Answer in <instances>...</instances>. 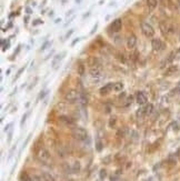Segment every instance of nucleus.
<instances>
[{
    "label": "nucleus",
    "instance_id": "1",
    "mask_svg": "<svg viewBox=\"0 0 180 181\" xmlns=\"http://www.w3.org/2000/svg\"><path fill=\"white\" fill-rule=\"evenodd\" d=\"M33 151H35V154H36L37 159L40 162H42V163H49V162H51V157H50L49 152L46 150L45 147L42 144H40L39 142H36Z\"/></svg>",
    "mask_w": 180,
    "mask_h": 181
},
{
    "label": "nucleus",
    "instance_id": "2",
    "mask_svg": "<svg viewBox=\"0 0 180 181\" xmlns=\"http://www.w3.org/2000/svg\"><path fill=\"white\" fill-rule=\"evenodd\" d=\"M71 134H72V137H73L76 140H79V141L86 140V138H87V136H88L86 129H83V128H81V127L73 128L72 131H71Z\"/></svg>",
    "mask_w": 180,
    "mask_h": 181
},
{
    "label": "nucleus",
    "instance_id": "3",
    "mask_svg": "<svg viewBox=\"0 0 180 181\" xmlns=\"http://www.w3.org/2000/svg\"><path fill=\"white\" fill-rule=\"evenodd\" d=\"M79 97H80L79 92L77 90H75V89H70V90L66 91V93L63 94V99L67 101V102H70V103L79 100Z\"/></svg>",
    "mask_w": 180,
    "mask_h": 181
},
{
    "label": "nucleus",
    "instance_id": "4",
    "mask_svg": "<svg viewBox=\"0 0 180 181\" xmlns=\"http://www.w3.org/2000/svg\"><path fill=\"white\" fill-rule=\"evenodd\" d=\"M89 75L91 78H93L95 80H100L102 77H103V71L102 68L100 66H93V67H90Z\"/></svg>",
    "mask_w": 180,
    "mask_h": 181
},
{
    "label": "nucleus",
    "instance_id": "5",
    "mask_svg": "<svg viewBox=\"0 0 180 181\" xmlns=\"http://www.w3.org/2000/svg\"><path fill=\"white\" fill-rule=\"evenodd\" d=\"M141 31H142L143 36L147 37V38H152L155 36V29L148 22H142L141 23Z\"/></svg>",
    "mask_w": 180,
    "mask_h": 181
},
{
    "label": "nucleus",
    "instance_id": "6",
    "mask_svg": "<svg viewBox=\"0 0 180 181\" xmlns=\"http://www.w3.org/2000/svg\"><path fill=\"white\" fill-rule=\"evenodd\" d=\"M58 121L65 127H72L75 124V121L72 120V118H70L68 116H60Z\"/></svg>",
    "mask_w": 180,
    "mask_h": 181
},
{
    "label": "nucleus",
    "instance_id": "7",
    "mask_svg": "<svg viewBox=\"0 0 180 181\" xmlns=\"http://www.w3.org/2000/svg\"><path fill=\"white\" fill-rule=\"evenodd\" d=\"M151 47H152V49L155 51H160L165 48V45L159 38H153L152 41H151Z\"/></svg>",
    "mask_w": 180,
    "mask_h": 181
},
{
    "label": "nucleus",
    "instance_id": "8",
    "mask_svg": "<svg viewBox=\"0 0 180 181\" xmlns=\"http://www.w3.org/2000/svg\"><path fill=\"white\" fill-rule=\"evenodd\" d=\"M110 28H111V31H112V32H119V31L121 30V28H122V20H121L120 18L115 19V20L112 21Z\"/></svg>",
    "mask_w": 180,
    "mask_h": 181
},
{
    "label": "nucleus",
    "instance_id": "9",
    "mask_svg": "<svg viewBox=\"0 0 180 181\" xmlns=\"http://www.w3.org/2000/svg\"><path fill=\"white\" fill-rule=\"evenodd\" d=\"M159 28H160L161 33H162L165 37H167V36H168V35L170 33V31L172 30L169 25H168L167 22H163V21H161V22L159 23Z\"/></svg>",
    "mask_w": 180,
    "mask_h": 181
},
{
    "label": "nucleus",
    "instance_id": "10",
    "mask_svg": "<svg viewBox=\"0 0 180 181\" xmlns=\"http://www.w3.org/2000/svg\"><path fill=\"white\" fill-rule=\"evenodd\" d=\"M137 43V37L135 35H130L127 39V48L128 49H133Z\"/></svg>",
    "mask_w": 180,
    "mask_h": 181
},
{
    "label": "nucleus",
    "instance_id": "11",
    "mask_svg": "<svg viewBox=\"0 0 180 181\" xmlns=\"http://www.w3.org/2000/svg\"><path fill=\"white\" fill-rule=\"evenodd\" d=\"M112 89H113V83H107L106 86H103L100 89V94H102V96L108 94L110 91H112Z\"/></svg>",
    "mask_w": 180,
    "mask_h": 181
},
{
    "label": "nucleus",
    "instance_id": "12",
    "mask_svg": "<svg viewBox=\"0 0 180 181\" xmlns=\"http://www.w3.org/2000/svg\"><path fill=\"white\" fill-rule=\"evenodd\" d=\"M137 102H138L139 104H145V103H147V96H146L145 92L140 91V92L137 93Z\"/></svg>",
    "mask_w": 180,
    "mask_h": 181
},
{
    "label": "nucleus",
    "instance_id": "13",
    "mask_svg": "<svg viewBox=\"0 0 180 181\" xmlns=\"http://www.w3.org/2000/svg\"><path fill=\"white\" fill-rule=\"evenodd\" d=\"M63 57H65V52H62V53H60V55H57V56L55 57V59H53V61H52V68H53V69H56V68H57L58 63L62 60V58H63Z\"/></svg>",
    "mask_w": 180,
    "mask_h": 181
},
{
    "label": "nucleus",
    "instance_id": "14",
    "mask_svg": "<svg viewBox=\"0 0 180 181\" xmlns=\"http://www.w3.org/2000/svg\"><path fill=\"white\" fill-rule=\"evenodd\" d=\"M147 6H148L149 11H153L158 6V1L157 0H147Z\"/></svg>",
    "mask_w": 180,
    "mask_h": 181
},
{
    "label": "nucleus",
    "instance_id": "15",
    "mask_svg": "<svg viewBox=\"0 0 180 181\" xmlns=\"http://www.w3.org/2000/svg\"><path fill=\"white\" fill-rule=\"evenodd\" d=\"M79 102H80V104H81V107H86V106H87V103H88V98H87V96H86L83 92H81V93H80Z\"/></svg>",
    "mask_w": 180,
    "mask_h": 181
},
{
    "label": "nucleus",
    "instance_id": "16",
    "mask_svg": "<svg viewBox=\"0 0 180 181\" xmlns=\"http://www.w3.org/2000/svg\"><path fill=\"white\" fill-rule=\"evenodd\" d=\"M88 65L90 67H93V66H100V60L96 57H90L89 60H88Z\"/></svg>",
    "mask_w": 180,
    "mask_h": 181
},
{
    "label": "nucleus",
    "instance_id": "17",
    "mask_svg": "<svg viewBox=\"0 0 180 181\" xmlns=\"http://www.w3.org/2000/svg\"><path fill=\"white\" fill-rule=\"evenodd\" d=\"M173 58H175V52H172V53H170L169 57L166 59V60L162 62V65H161V68H163L165 66H167V65H169V63H171L172 62V60H173Z\"/></svg>",
    "mask_w": 180,
    "mask_h": 181
},
{
    "label": "nucleus",
    "instance_id": "18",
    "mask_svg": "<svg viewBox=\"0 0 180 181\" xmlns=\"http://www.w3.org/2000/svg\"><path fill=\"white\" fill-rule=\"evenodd\" d=\"M123 89V83L122 82H115L113 83V90L117 91V92H120V91H122Z\"/></svg>",
    "mask_w": 180,
    "mask_h": 181
},
{
    "label": "nucleus",
    "instance_id": "19",
    "mask_svg": "<svg viewBox=\"0 0 180 181\" xmlns=\"http://www.w3.org/2000/svg\"><path fill=\"white\" fill-rule=\"evenodd\" d=\"M20 180L21 181H32V178L30 177L27 172H22L20 174Z\"/></svg>",
    "mask_w": 180,
    "mask_h": 181
},
{
    "label": "nucleus",
    "instance_id": "20",
    "mask_svg": "<svg viewBox=\"0 0 180 181\" xmlns=\"http://www.w3.org/2000/svg\"><path fill=\"white\" fill-rule=\"evenodd\" d=\"M41 176H42V179L45 181H55V178L50 173H48V172H43Z\"/></svg>",
    "mask_w": 180,
    "mask_h": 181
},
{
    "label": "nucleus",
    "instance_id": "21",
    "mask_svg": "<svg viewBox=\"0 0 180 181\" xmlns=\"http://www.w3.org/2000/svg\"><path fill=\"white\" fill-rule=\"evenodd\" d=\"M176 71H177V67H176V66H171V67H169V68L166 70L165 75H166V76H171V75L175 73Z\"/></svg>",
    "mask_w": 180,
    "mask_h": 181
},
{
    "label": "nucleus",
    "instance_id": "22",
    "mask_svg": "<svg viewBox=\"0 0 180 181\" xmlns=\"http://www.w3.org/2000/svg\"><path fill=\"white\" fill-rule=\"evenodd\" d=\"M152 110H153V106H152L151 103H148V104L145 107V113H146V116H150Z\"/></svg>",
    "mask_w": 180,
    "mask_h": 181
},
{
    "label": "nucleus",
    "instance_id": "23",
    "mask_svg": "<svg viewBox=\"0 0 180 181\" xmlns=\"http://www.w3.org/2000/svg\"><path fill=\"white\" fill-rule=\"evenodd\" d=\"M137 116H138L139 118H142L143 116H146V113H145V108H140L139 110L137 111Z\"/></svg>",
    "mask_w": 180,
    "mask_h": 181
},
{
    "label": "nucleus",
    "instance_id": "24",
    "mask_svg": "<svg viewBox=\"0 0 180 181\" xmlns=\"http://www.w3.org/2000/svg\"><path fill=\"white\" fill-rule=\"evenodd\" d=\"M78 73H79L80 76H82L85 73V66L83 65H79V67H78Z\"/></svg>",
    "mask_w": 180,
    "mask_h": 181
},
{
    "label": "nucleus",
    "instance_id": "25",
    "mask_svg": "<svg viewBox=\"0 0 180 181\" xmlns=\"http://www.w3.org/2000/svg\"><path fill=\"white\" fill-rule=\"evenodd\" d=\"M32 181H42V176H32Z\"/></svg>",
    "mask_w": 180,
    "mask_h": 181
},
{
    "label": "nucleus",
    "instance_id": "26",
    "mask_svg": "<svg viewBox=\"0 0 180 181\" xmlns=\"http://www.w3.org/2000/svg\"><path fill=\"white\" fill-rule=\"evenodd\" d=\"M106 176H107V172H106V170H101V171H100V178H101V179H105V178H106Z\"/></svg>",
    "mask_w": 180,
    "mask_h": 181
},
{
    "label": "nucleus",
    "instance_id": "27",
    "mask_svg": "<svg viewBox=\"0 0 180 181\" xmlns=\"http://www.w3.org/2000/svg\"><path fill=\"white\" fill-rule=\"evenodd\" d=\"M23 70H25V67H23V68H21V69H20V70L18 71V73H17V76H16V78L13 79V81H15V80H17V79L19 78V77H20V75H21V72H22V71H23Z\"/></svg>",
    "mask_w": 180,
    "mask_h": 181
},
{
    "label": "nucleus",
    "instance_id": "28",
    "mask_svg": "<svg viewBox=\"0 0 180 181\" xmlns=\"http://www.w3.org/2000/svg\"><path fill=\"white\" fill-rule=\"evenodd\" d=\"M49 45H51V42H46V43H45V45L42 46V48H41V51L45 50V49H46V48H47V47H48Z\"/></svg>",
    "mask_w": 180,
    "mask_h": 181
},
{
    "label": "nucleus",
    "instance_id": "29",
    "mask_svg": "<svg viewBox=\"0 0 180 181\" xmlns=\"http://www.w3.org/2000/svg\"><path fill=\"white\" fill-rule=\"evenodd\" d=\"M101 148H102V147H101V142L98 140V141H97V150L100 151V150H101Z\"/></svg>",
    "mask_w": 180,
    "mask_h": 181
},
{
    "label": "nucleus",
    "instance_id": "30",
    "mask_svg": "<svg viewBox=\"0 0 180 181\" xmlns=\"http://www.w3.org/2000/svg\"><path fill=\"white\" fill-rule=\"evenodd\" d=\"M1 43L3 45V43H5V41L2 40V42H1ZM8 46H9V43L7 42V43H6V46H3V48H2V50H6V49H8Z\"/></svg>",
    "mask_w": 180,
    "mask_h": 181
},
{
    "label": "nucleus",
    "instance_id": "31",
    "mask_svg": "<svg viewBox=\"0 0 180 181\" xmlns=\"http://www.w3.org/2000/svg\"><path fill=\"white\" fill-rule=\"evenodd\" d=\"M115 122H116V117H113V119H111V120H110V126L112 127V126L115 124Z\"/></svg>",
    "mask_w": 180,
    "mask_h": 181
},
{
    "label": "nucleus",
    "instance_id": "32",
    "mask_svg": "<svg viewBox=\"0 0 180 181\" xmlns=\"http://www.w3.org/2000/svg\"><path fill=\"white\" fill-rule=\"evenodd\" d=\"M72 32H73V30H70L69 32H68V33H67V35H66V38H69V37H70V35H71V33H72Z\"/></svg>",
    "mask_w": 180,
    "mask_h": 181
},
{
    "label": "nucleus",
    "instance_id": "33",
    "mask_svg": "<svg viewBox=\"0 0 180 181\" xmlns=\"http://www.w3.org/2000/svg\"><path fill=\"white\" fill-rule=\"evenodd\" d=\"M26 117H27V114H25V116L22 117V120H21V124H23V122H25V120H26Z\"/></svg>",
    "mask_w": 180,
    "mask_h": 181
},
{
    "label": "nucleus",
    "instance_id": "34",
    "mask_svg": "<svg viewBox=\"0 0 180 181\" xmlns=\"http://www.w3.org/2000/svg\"><path fill=\"white\" fill-rule=\"evenodd\" d=\"M80 39L79 38H77V39H76V40H73V42H72V43H71V46H73V45H75V43H77V42H78V41H79Z\"/></svg>",
    "mask_w": 180,
    "mask_h": 181
},
{
    "label": "nucleus",
    "instance_id": "35",
    "mask_svg": "<svg viewBox=\"0 0 180 181\" xmlns=\"http://www.w3.org/2000/svg\"><path fill=\"white\" fill-rule=\"evenodd\" d=\"M27 12H28V13H31V9H30V8H27Z\"/></svg>",
    "mask_w": 180,
    "mask_h": 181
},
{
    "label": "nucleus",
    "instance_id": "36",
    "mask_svg": "<svg viewBox=\"0 0 180 181\" xmlns=\"http://www.w3.org/2000/svg\"><path fill=\"white\" fill-rule=\"evenodd\" d=\"M179 92H180V86H179Z\"/></svg>",
    "mask_w": 180,
    "mask_h": 181
},
{
    "label": "nucleus",
    "instance_id": "37",
    "mask_svg": "<svg viewBox=\"0 0 180 181\" xmlns=\"http://www.w3.org/2000/svg\"><path fill=\"white\" fill-rule=\"evenodd\" d=\"M178 1H179V3H180V0H178Z\"/></svg>",
    "mask_w": 180,
    "mask_h": 181
}]
</instances>
